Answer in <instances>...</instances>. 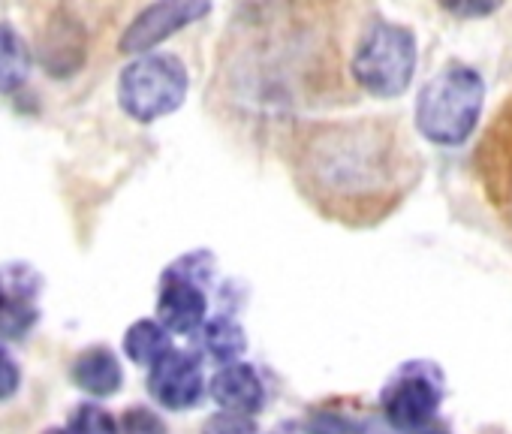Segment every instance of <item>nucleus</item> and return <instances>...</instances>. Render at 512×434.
Returning a JSON list of instances; mask_svg holds the SVG:
<instances>
[{"label": "nucleus", "instance_id": "1", "mask_svg": "<svg viewBox=\"0 0 512 434\" xmlns=\"http://www.w3.org/2000/svg\"><path fill=\"white\" fill-rule=\"evenodd\" d=\"M482 97H485V85L479 73L461 64H449L419 94L416 124L422 136L434 145L464 142L476 127Z\"/></svg>", "mask_w": 512, "mask_h": 434}, {"label": "nucleus", "instance_id": "2", "mask_svg": "<svg viewBox=\"0 0 512 434\" xmlns=\"http://www.w3.org/2000/svg\"><path fill=\"white\" fill-rule=\"evenodd\" d=\"M190 88L187 67L175 55H142L118 79L121 109L136 121H157L181 109Z\"/></svg>", "mask_w": 512, "mask_h": 434}, {"label": "nucleus", "instance_id": "3", "mask_svg": "<svg viewBox=\"0 0 512 434\" xmlns=\"http://www.w3.org/2000/svg\"><path fill=\"white\" fill-rule=\"evenodd\" d=\"M413 67H416L413 34L401 25H386V22L368 28L353 58L356 82L377 97L401 94L410 85Z\"/></svg>", "mask_w": 512, "mask_h": 434}, {"label": "nucleus", "instance_id": "4", "mask_svg": "<svg viewBox=\"0 0 512 434\" xmlns=\"http://www.w3.org/2000/svg\"><path fill=\"white\" fill-rule=\"evenodd\" d=\"M446 398V377L431 359H407L380 389V410L401 434L440 416Z\"/></svg>", "mask_w": 512, "mask_h": 434}, {"label": "nucleus", "instance_id": "5", "mask_svg": "<svg viewBox=\"0 0 512 434\" xmlns=\"http://www.w3.org/2000/svg\"><path fill=\"white\" fill-rule=\"evenodd\" d=\"M473 172L497 221L512 233V94L491 115L473 151Z\"/></svg>", "mask_w": 512, "mask_h": 434}, {"label": "nucleus", "instance_id": "6", "mask_svg": "<svg viewBox=\"0 0 512 434\" xmlns=\"http://www.w3.org/2000/svg\"><path fill=\"white\" fill-rule=\"evenodd\" d=\"M208 13L211 0H157V4H151L133 19V25L121 34L118 46L127 55H148L154 46L184 31L187 25L205 19Z\"/></svg>", "mask_w": 512, "mask_h": 434}, {"label": "nucleus", "instance_id": "7", "mask_svg": "<svg viewBox=\"0 0 512 434\" xmlns=\"http://www.w3.org/2000/svg\"><path fill=\"white\" fill-rule=\"evenodd\" d=\"M205 371L190 350H169L148 368V392L166 410H190L205 395Z\"/></svg>", "mask_w": 512, "mask_h": 434}, {"label": "nucleus", "instance_id": "8", "mask_svg": "<svg viewBox=\"0 0 512 434\" xmlns=\"http://www.w3.org/2000/svg\"><path fill=\"white\" fill-rule=\"evenodd\" d=\"M157 320L172 332V335H196L199 326L208 320V296L205 287L166 275L160 278V293H157Z\"/></svg>", "mask_w": 512, "mask_h": 434}, {"label": "nucleus", "instance_id": "9", "mask_svg": "<svg viewBox=\"0 0 512 434\" xmlns=\"http://www.w3.org/2000/svg\"><path fill=\"white\" fill-rule=\"evenodd\" d=\"M220 410L256 416L266 404V383L250 362H223L205 386Z\"/></svg>", "mask_w": 512, "mask_h": 434}, {"label": "nucleus", "instance_id": "10", "mask_svg": "<svg viewBox=\"0 0 512 434\" xmlns=\"http://www.w3.org/2000/svg\"><path fill=\"white\" fill-rule=\"evenodd\" d=\"M73 383L91 395V398H112L121 386H124V368H121V359L103 347V344H94V347H85L76 359H73Z\"/></svg>", "mask_w": 512, "mask_h": 434}, {"label": "nucleus", "instance_id": "11", "mask_svg": "<svg viewBox=\"0 0 512 434\" xmlns=\"http://www.w3.org/2000/svg\"><path fill=\"white\" fill-rule=\"evenodd\" d=\"M169 350H172V332L157 317L136 320L124 332V356L139 368H151Z\"/></svg>", "mask_w": 512, "mask_h": 434}, {"label": "nucleus", "instance_id": "12", "mask_svg": "<svg viewBox=\"0 0 512 434\" xmlns=\"http://www.w3.org/2000/svg\"><path fill=\"white\" fill-rule=\"evenodd\" d=\"M196 335H199L202 350H205L211 359H217L220 365H223V362L241 359L244 350H247V332H244V326H241L238 320H232V317H208V320L199 326Z\"/></svg>", "mask_w": 512, "mask_h": 434}, {"label": "nucleus", "instance_id": "13", "mask_svg": "<svg viewBox=\"0 0 512 434\" xmlns=\"http://www.w3.org/2000/svg\"><path fill=\"white\" fill-rule=\"evenodd\" d=\"M31 76V49L13 25L0 22V94L19 91Z\"/></svg>", "mask_w": 512, "mask_h": 434}, {"label": "nucleus", "instance_id": "14", "mask_svg": "<svg viewBox=\"0 0 512 434\" xmlns=\"http://www.w3.org/2000/svg\"><path fill=\"white\" fill-rule=\"evenodd\" d=\"M64 428L70 434H118V419L106 407H100V401H85L73 407Z\"/></svg>", "mask_w": 512, "mask_h": 434}, {"label": "nucleus", "instance_id": "15", "mask_svg": "<svg viewBox=\"0 0 512 434\" xmlns=\"http://www.w3.org/2000/svg\"><path fill=\"white\" fill-rule=\"evenodd\" d=\"M166 275H178V278H190L196 284H208L214 275V257L208 251H190L184 257H178L175 263L166 266Z\"/></svg>", "mask_w": 512, "mask_h": 434}, {"label": "nucleus", "instance_id": "16", "mask_svg": "<svg viewBox=\"0 0 512 434\" xmlns=\"http://www.w3.org/2000/svg\"><path fill=\"white\" fill-rule=\"evenodd\" d=\"M118 434H169V431H166V422L160 419V413H154L151 407L133 404L118 419Z\"/></svg>", "mask_w": 512, "mask_h": 434}, {"label": "nucleus", "instance_id": "17", "mask_svg": "<svg viewBox=\"0 0 512 434\" xmlns=\"http://www.w3.org/2000/svg\"><path fill=\"white\" fill-rule=\"evenodd\" d=\"M202 434H256V425H253V416L247 413L217 410L214 416L205 419Z\"/></svg>", "mask_w": 512, "mask_h": 434}, {"label": "nucleus", "instance_id": "18", "mask_svg": "<svg viewBox=\"0 0 512 434\" xmlns=\"http://www.w3.org/2000/svg\"><path fill=\"white\" fill-rule=\"evenodd\" d=\"M22 386V368L19 362L0 347V401H10Z\"/></svg>", "mask_w": 512, "mask_h": 434}, {"label": "nucleus", "instance_id": "19", "mask_svg": "<svg viewBox=\"0 0 512 434\" xmlns=\"http://www.w3.org/2000/svg\"><path fill=\"white\" fill-rule=\"evenodd\" d=\"M440 4L455 16H485L500 4V0H440Z\"/></svg>", "mask_w": 512, "mask_h": 434}, {"label": "nucleus", "instance_id": "20", "mask_svg": "<svg viewBox=\"0 0 512 434\" xmlns=\"http://www.w3.org/2000/svg\"><path fill=\"white\" fill-rule=\"evenodd\" d=\"M404 434H452V428L440 416H434V419H428V422H422V425H416V428H410Z\"/></svg>", "mask_w": 512, "mask_h": 434}, {"label": "nucleus", "instance_id": "21", "mask_svg": "<svg viewBox=\"0 0 512 434\" xmlns=\"http://www.w3.org/2000/svg\"><path fill=\"white\" fill-rule=\"evenodd\" d=\"M43 434H70L67 428H49V431H43Z\"/></svg>", "mask_w": 512, "mask_h": 434}]
</instances>
